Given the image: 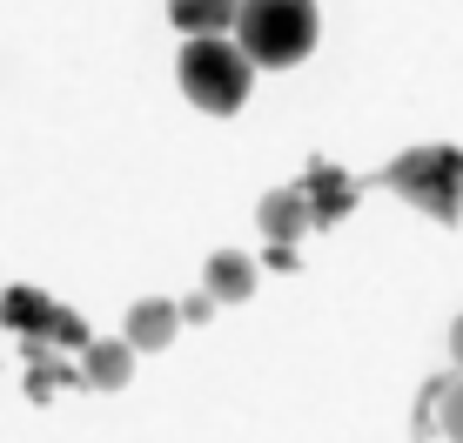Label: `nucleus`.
<instances>
[{
  "mask_svg": "<svg viewBox=\"0 0 463 443\" xmlns=\"http://www.w3.org/2000/svg\"><path fill=\"white\" fill-rule=\"evenodd\" d=\"M255 215H262V235H269V242H296V235L316 222V209H309V188H269Z\"/></svg>",
  "mask_w": 463,
  "mask_h": 443,
  "instance_id": "4",
  "label": "nucleus"
},
{
  "mask_svg": "<svg viewBox=\"0 0 463 443\" xmlns=\"http://www.w3.org/2000/svg\"><path fill=\"white\" fill-rule=\"evenodd\" d=\"M450 356H457V370H463V316L450 323Z\"/></svg>",
  "mask_w": 463,
  "mask_h": 443,
  "instance_id": "13",
  "label": "nucleus"
},
{
  "mask_svg": "<svg viewBox=\"0 0 463 443\" xmlns=\"http://www.w3.org/2000/svg\"><path fill=\"white\" fill-rule=\"evenodd\" d=\"M209 309H215V296H209V289L188 296V303H182V323H209Z\"/></svg>",
  "mask_w": 463,
  "mask_h": 443,
  "instance_id": "12",
  "label": "nucleus"
},
{
  "mask_svg": "<svg viewBox=\"0 0 463 443\" xmlns=\"http://www.w3.org/2000/svg\"><path fill=\"white\" fill-rule=\"evenodd\" d=\"M302 188H309V209H316V222H336V215H349V209H356V195H363V182L336 175L329 162H316Z\"/></svg>",
  "mask_w": 463,
  "mask_h": 443,
  "instance_id": "6",
  "label": "nucleus"
},
{
  "mask_svg": "<svg viewBox=\"0 0 463 443\" xmlns=\"http://www.w3.org/2000/svg\"><path fill=\"white\" fill-rule=\"evenodd\" d=\"M383 182L396 188L403 202H417L430 222H463V148L450 141H430V148H403Z\"/></svg>",
  "mask_w": 463,
  "mask_h": 443,
  "instance_id": "1",
  "label": "nucleus"
},
{
  "mask_svg": "<svg viewBox=\"0 0 463 443\" xmlns=\"http://www.w3.org/2000/svg\"><path fill=\"white\" fill-rule=\"evenodd\" d=\"M0 323L21 329V336H41V329H61V309L47 303L41 289H7L0 296Z\"/></svg>",
  "mask_w": 463,
  "mask_h": 443,
  "instance_id": "8",
  "label": "nucleus"
},
{
  "mask_svg": "<svg viewBox=\"0 0 463 443\" xmlns=\"http://www.w3.org/2000/svg\"><path fill=\"white\" fill-rule=\"evenodd\" d=\"M235 34L255 68H296L316 47V0H242Z\"/></svg>",
  "mask_w": 463,
  "mask_h": 443,
  "instance_id": "3",
  "label": "nucleus"
},
{
  "mask_svg": "<svg viewBox=\"0 0 463 443\" xmlns=\"http://www.w3.org/2000/svg\"><path fill=\"white\" fill-rule=\"evenodd\" d=\"M135 376V343H88V383L94 390H121Z\"/></svg>",
  "mask_w": 463,
  "mask_h": 443,
  "instance_id": "10",
  "label": "nucleus"
},
{
  "mask_svg": "<svg viewBox=\"0 0 463 443\" xmlns=\"http://www.w3.org/2000/svg\"><path fill=\"white\" fill-rule=\"evenodd\" d=\"M182 94L195 108H209V115H235V108L249 101V81H255V61L242 47H229L222 34H188L182 47Z\"/></svg>",
  "mask_w": 463,
  "mask_h": 443,
  "instance_id": "2",
  "label": "nucleus"
},
{
  "mask_svg": "<svg viewBox=\"0 0 463 443\" xmlns=\"http://www.w3.org/2000/svg\"><path fill=\"white\" fill-rule=\"evenodd\" d=\"M168 21L182 34H222L242 21V0H168Z\"/></svg>",
  "mask_w": 463,
  "mask_h": 443,
  "instance_id": "7",
  "label": "nucleus"
},
{
  "mask_svg": "<svg viewBox=\"0 0 463 443\" xmlns=\"http://www.w3.org/2000/svg\"><path fill=\"white\" fill-rule=\"evenodd\" d=\"M437 430L450 443H463V383H443L437 390Z\"/></svg>",
  "mask_w": 463,
  "mask_h": 443,
  "instance_id": "11",
  "label": "nucleus"
},
{
  "mask_svg": "<svg viewBox=\"0 0 463 443\" xmlns=\"http://www.w3.org/2000/svg\"><path fill=\"white\" fill-rule=\"evenodd\" d=\"M249 289H255V262L242 249H215L209 256V296L215 303H249Z\"/></svg>",
  "mask_w": 463,
  "mask_h": 443,
  "instance_id": "9",
  "label": "nucleus"
},
{
  "mask_svg": "<svg viewBox=\"0 0 463 443\" xmlns=\"http://www.w3.org/2000/svg\"><path fill=\"white\" fill-rule=\"evenodd\" d=\"M175 329H182V309L162 303V296H141V303L128 309V343H135V350H168Z\"/></svg>",
  "mask_w": 463,
  "mask_h": 443,
  "instance_id": "5",
  "label": "nucleus"
}]
</instances>
